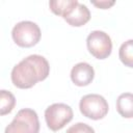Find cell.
<instances>
[{"label": "cell", "mask_w": 133, "mask_h": 133, "mask_svg": "<svg viewBox=\"0 0 133 133\" xmlns=\"http://www.w3.org/2000/svg\"><path fill=\"white\" fill-rule=\"evenodd\" d=\"M73 118L72 108L63 103H54L45 110V119L48 128L52 131H58L69 124Z\"/></svg>", "instance_id": "5b68a950"}, {"label": "cell", "mask_w": 133, "mask_h": 133, "mask_svg": "<svg viewBox=\"0 0 133 133\" xmlns=\"http://www.w3.org/2000/svg\"><path fill=\"white\" fill-rule=\"evenodd\" d=\"M39 121L37 113L30 108H23L19 110L5 128L4 133H38Z\"/></svg>", "instance_id": "7a4b0ae2"}, {"label": "cell", "mask_w": 133, "mask_h": 133, "mask_svg": "<svg viewBox=\"0 0 133 133\" xmlns=\"http://www.w3.org/2000/svg\"><path fill=\"white\" fill-rule=\"evenodd\" d=\"M11 36L19 47L30 48L39 42L42 32L36 23L31 21H21L14 26Z\"/></svg>", "instance_id": "3957f363"}, {"label": "cell", "mask_w": 133, "mask_h": 133, "mask_svg": "<svg viewBox=\"0 0 133 133\" xmlns=\"http://www.w3.org/2000/svg\"><path fill=\"white\" fill-rule=\"evenodd\" d=\"M50 73L48 60L38 54H32L22 59L12 68L11 82L21 89L34 86L37 82L45 80Z\"/></svg>", "instance_id": "6da1fadb"}, {"label": "cell", "mask_w": 133, "mask_h": 133, "mask_svg": "<svg viewBox=\"0 0 133 133\" xmlns=\"http://www.w3.org/2000/svg\"><path fill=\"white\" fill-rule=\"evenodd\" d=\"M95 70L87 62H79L71 70V80L77 86H86L94 80Z\"/></svg>", "instance_id": "52a82bcc"}, {"label": "cell", "mask_w": 133, "mask_h": 133, "mask_svg": "<svg viewBox=\"0 0 133 133\" xmlns=\"http://www.w3.org/2000/svg\"><path fill=\"white\" fill-rule=\"evenodd\" d=\"M65 133H95V130L85 123H76L75 125L71 126Z\"/></svg>", "instance_id": "4fadbf2b"}, {"label": "cell", "mask_w": 133, "mask_h": 133, "mask_svg": "<svg viewBox=\"0 0 133 133\" xmlns=\"http://www.w3.org/2000/svg\"><path fill=\"white\" fill-rule=\"evenodd\" d=\"M77 4H78L77 0H51L49 1V7L51 11L57 16H61L62 18L68 16Z\"/></svg>", "instance_id": "30bf717a"}, {"label": "cell", "mask_w": 133, "mask_h": 133, "mask_svg": "<svg viewBox=\"0 0 133 133\" xmlns=\"http://www.w3.org/2000/svg\"><path fill=\"white\" fill-rule=\"evenodd\" d=\"M63 19L69 25L74 27H80L85 25L90 20V11L86 5L78 2V4L72 9V11Z\"/></svg>", "instance_id": "ba28073f"}, {"label": "cell", "mask_w": 133, "mask_h": 133, "mask_svg": "<svg viewBox=\"0 0 133 133\" xmlns=\"http://www.w3.org/2000/svg\"><path fill=\"white\" fill-rule=\"evenodd\" d=\"M16 106L15 96L5 89H0V115H6L12 111Z\"/></svg>", "instance_id": "8fae6325"}, {"label": "cell", "mask_w": 133, "mask_h": 133, "mask_svg": "<svg viewBox=\"0 0 133 133\" xmlns=\"http://www.w3.org/2000/svg\"><path fill=\"white\" fill-rule=\"evenodd\" d=\"M118 56L121 61L125 65L129 68L133 66V41L132 39H128L127 42L122 44L118 51Z\"/></svg>", "instance_id": "7c38bea8"}, {"label": "cell", "mask_w": 133, "mask_h": 133, "mask_svg": "<svg viewBox=\"0 0 133 133\" xmlns=\"http://www.w3.org/2000/svg\"><path fill=\"white\" fill-rule=\"evenodd\" d=\"M86 46L89 53L98 59L107 58L112 51L111 38L102 30L91 31L86 38Z\"/></svg>", "instance_id": "8992f818"}, {"label": "cell", "mask_w": 133, "mask_h": 133, "mask_svg": "<svg viewBox=\"0 0 133 133\" xmlns=\"http://www.w3.org/2000/svg\"><path fill=\"white\" fill-rule=\"evenodd\" d=\"M80 112L87 118L98 121L106 116L109 110L107 101L98 94L85 95L79 102Z\"/></svg>", "instance_id": "277c9868"}, {"label": "cell", "mask_w": 133, "mask_h": 133, "mask_svg": "<svg viewBox=\"0 0 133 133\" xmlns=\"http://www.w3.org/2000/svg\"><path fill=\"white\" fill-rule=\"evenodd\" d=\"M116 110L123 117L131 118L133 116V95L131 92H124L118 96Z\"/></svg>", "instance_id": "9c48e42d"}, {"label": "cell", "mask_w": 133, "mask_h": 133, "mask_svg": "<svg viewBox=\"0 0 133 133\" xmlns=\"http://www.w3.org/2000/svg\"><path fill=\"white\" fill-rule=\"evenodd\" d=\"M91 4L95 5V6H97L98 8L107 9V8H110L112 5H114L115 2L114 1H106V0H104V1H92Z\"/></svg>", "instance_id": "5bb4252c"}]
</instances>
